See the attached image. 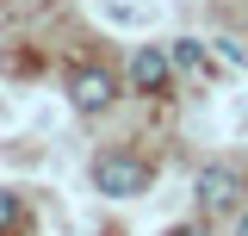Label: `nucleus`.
I'll return each mask as SVG.
<instances>
[{"mask_svg": "<svg viewBox=\"0 0 248 236\" xmlns=\"http://www.w3.org/2000/svg\"><path fill=\"white\" fill-rule=\"evenodd\" d=\"M93 186L112 193V199H137V193H149V162H137V155L112 149V155L93 162Z\"/></svg>", "mask_w": 248, "mask_h": 236, "instance_id": "obj_1", "label": "nucleus"}, {"mask_svg": "<svg viewBox=\"0 0 248 236\" xmlns=\"http://www.w3.org/2000/svg\"><path fill=\"white\" fill-rule=\"evenodd\" d=\"M0 236H25V205H19V193H0Z\"/></svg>", "mask_w": 248, "mask_h": 236, "instance_id": "obj_5", "label": "nucleus"}, {"mask_svg": "<svg viewBox=\"0 0 248 236\" xmlns=\"http://www.w3.org/2000/svg\"><path fill=\"white\" fill-rule=\"evenodd\" d=\"M174 236H205V230H199V224H180V230H174Z\"/></svg>", "mask_w": 248, "mask_h": 236, "instance_id": "obj_8", "label": "nucleus"}, {"mask_svg": "<svg viewBox=\"0 0 248 236\" xmlns=\"http://www.w3.org/2000/svg\"><path fill=\"white\" fill-rule=\"evenodd\" d=\"M68 100H75V112H106V106H112V75H106V68H75V75H68Z\"/></svg>", "mask_w": 248, "mask_h": 236, "instance_id": "obj_3", "label": "nucleus"}, {"mask_svg": "<svg viewBox=\"0 0 248 236\" xmlns=\"http://www.w3.org/2000/svg\"><path fill=\"white\" fill-rule=\"evenodd\" d=\"M168 75H174V56L155 50V44L130 56V87H137V93H161V87H168Z\"/></svg>", "mask_w": 248, "mask_h": 236, "instance_id": "obj_4", "label": "nucleus"}, {"mask_svg": "<svg viewBox=\"0 0 248 236\" xmlns=\"http://www.w3.org/2000/svg\"><path fill=\"white\" fill-rule=\"evenodd\" d=\"M236 236H248V205H242V211H236Z\"/></svg>", "mask_w": 248, "mask_h": 236, "instance_id": "obj_7", "label": "nucleus"}, {"mask_svg": "<svg viewBox=\"0 0 248 236\" xmlns=\"http://www.w3.org/2000/svg\"><path fill=\"white\" fill-rule=\"evenodd\" d=\"M174 68H205V50H199L192 37H180V44H174Z\"/></svg>", "mask_w": 248, "mask_h": 236, "instance_id": "obj_6", "label": "nucleus"}, {"mask_svg": "<svg viewBox=\"0 0 248 236\" xmlns=\"http://www.w3.org/2000/svg\"><path fill=\"white\" fill-rule=\"evenodd\" d=\"M192 193H199V205L211 211H236L242 205V193H248V180H242V168H230V162H217V168H205V174H199V186H192Z\"/></svg>", "mask_w": 248, "mask_h": 236, "instance_id": "obj_2", "label": "nucleus"}]
</instances>
